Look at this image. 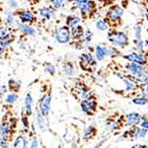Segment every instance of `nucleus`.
<instances>
[{
    "mask_svg": "<svg viewBox=\"0 0 148 148\" xmlns=\"http://www.w3.org/2000/svg\"><path fill=\"white\" fill-rule=\"evenodd\" d=\"M103 19L108 25L109 30H120L121 27L123 26V8L119 4L115 3L109 6Z\"/></svg>",
    "mask_w": 148,
    "mask_h": 148,
    "instance_id": "obj_1",
    "label": "nucleus"
},
{
    "mask_svg": "<svg viewBox=\"0 0 148 148\" xmlns=\"http://www.w3.org/2000/svg\"><path fill=\"white\" fill-rule=\"evenodd\" d=\"M108 40L113 47H116L118 49H124L130 45L127 33L121 30H108Z\"/></svg>",
    "mask_w": 148,
    "mask_h": 148,
    "instance_id": "obj_2",
    "label": "nucleus"
},
{
    "mask_svg": "<svg viewBox=\"0 0 148 148\" xmlns=\"http://www.w3.org/2000/svg\"><path fill=\"white\" fill-rule=\"evenodd\" d=\"M72 93L75 96V99H78L79 101L90 99L91 96L94 95L93 91L90 89V87L82 80H79V81L76 82V84L72 89Z\"/></svg>",
    "mask_w": 148,
    "mask_h": 148,
    "instance_id": "obj_3",
    "label": "nucleus"
},
{
    "mask_svg": "<svg viewBox=\"0 0 148 148\" xmlns=\"http://www.w3.org/2000/svg\"><path fill=\"white\" fill-rule=\"evenodd\" d=\"M120 57L128 62H134L143 67H148V51L145 49L132 52L130 54H122Z\"/></svg>",
    "mask_w": 148,
    "mask_h": 148,
    "instance_id": "obj_4",
    "label": "nucleus"
},
{
    "mask_svg": "<svg viewBox=\"0 0 148 148\" xmlns=\"http://www.w3.org/2000/svg\"><path fill=\"white\" fill-rule=\"evenodd\" d=\"M80 10L83 20H93L99 14V5L93 0H88L86 3L77 6Z\"/></svg>",
    "mask_w": 148,
    "mask_h": 148,
    "instance_id": "obj_5",
    "label": "nucleus"
},
{
    "mask_svg": "<svg viewBox=\"0 0 148 148\" xmlns=\"http://www.w3.org/2000/svg\"><path fill=\"white\" fill-rule=\"evenodd\" d=\"M79 65L84 72L94 73L97 66V60L91 53H83L79 57Z\"/></svg>",
    "mask_w": 148,
    "mask_h": 148,
    "instance_id": "obj_6",
    "label": "nucleus"
},
{
    "mask_svg": "<svg viewBox=\"0 0 148 148\" xmlns=\"http://www.w3.org/2000/svg\"><path fill=\"white\" fill-rule=\"evenodd\" d=\"M106 124L111 131H121L126 127L125 114L114 113L113 115L109 116L106 120Z\"/></svg>",
    "mask_w": 148,
    "mask_h": 148,
    "instance_id": "obj_7",
    "label": "nucleus"
},
{
    "mask_svg": "<svg viewBox=\"0 0 148 148\" xmlns=\"http://www.w3.org/2000/svg\"><path fill=\"white\" fill-rule=\"evenodd\" d=\"M80 107L82 112L86 114L87 116H94L99 109V103H97L96 96L93 95L90 99L80 101Z\"/></svg>",
    "mask_w": 148,
    "mask_h": 148,
    "instance_id": "obj_8",
    "label": "nucleus"
},
{
    "mask_svg": "<svg viewBox=\"0 0 148 148\" xmlns=\"http://www.w3.org/2000/svg\"><path fill=\"white\" fill-rule=\"evenodd\" d=\"M147 130H144V128L140 127L139 125L136 126H132V127H128L125 132H124L122 135H121V140H136V139H141L144 138V137L147 135Z\"/></svg>",
    "mask_w": 148,
    "mask_h": 148,
    "instance_id": "obj_9",
    "label": "nucleus"
},
{
    "mask_svg": "<svg viewBox=\"0 0 148 148\" xmlns=\"http://www.w3.org/2000/svg\"><path fill=\"white\" fill-rule=\"evenodd\" d=\"M51 109V94L46 93L42 96L38 105V112L42 114L44 117H47L50 113Z\"/></svg>",
    "mask_w": 148,
    "mask_h": 148,
    "instance_id": "obj_10",
    "label": "nucleus"
},
{
    "mask_svg": "<svg viewBox=\"0 0 148 148\" xmlns=\"http://www.w3.org/2000/svg\"><path fill=\"white\" fill-rule=\"evenodd\" d=\"M12 132H14V126L12 125V122L4 121L2 123H0V140L10 142L12 136Z\"/></svg>",
    "mask_w": 148,
    "mask_h": 148,
    "instance_id": "obj_11",
    "label": "nucleus"
},
{
    "mask_svg": "<svg viewBox=\"0 0 148 148\" xmlns=\"http://www.w3.org/2000/svg\"><path fill=\"white\" fill-rule=\"evenodd\" d=\"M71 40V29L67 26H62L56 31V40L60 44H66Z\"/></svg>",
    "mask_w": 148,
    "mask_h": 148,
    "instance_id": "obj_12",
    "label": "nucleus"
},
{
    "mask_svg": "<svg viewBox=\"0 0 148 148\" xmlns=\"http://www.w3.org/2000/svg\"><path fill=\"white\" fill-rule=\"evenodd\" d=\"M142 120V115L137 112H132V113L125 114V122L126 127H132V126L139 125Z\"/></svg>",
    "mask_w": 148,
    "mask_h": 148,
    "instance_id": "obj_13",
    "label": "nucleus"
},
{
    "mask_svg": "<svg viewBox=\"0 0 148 148\" xmlns=\"http://www.w3.org/2000/svg\"><path fill=\"white\" fill-rule=\"evenodd\" d=\"M106 56H108V47H106L104 44L97 45L95 47V55H94L95 59L101 61L106 58Z\"/></svg>",
    "mask_w": 148,
    "mask_h": 148,
    "instance_id": "obj_14",
    "label": "nucleus"
},
{
    "mask_svg": "<svg viewBox=\"0 0 148 148\" xmlns=\"http://www.w3.org/2000/svg\"><path fill=\"white\" fill-rule=\"evenodd\" d=\"M32 105H33V99L30 93H27L25 96L24 101V113L25 116L28 117L32 114Z\"/></svg>",
    "mask_w": 148,
    "mask_h": 148,
    "instance_id": "obj_15",
    "label": "nucleus"
},
{
    "mask_svg": "<svg viewBox=\"0 0 148 148\" xmlns=\"http://www.w3.org/2000/svg\"><path fill=\"white\" fill-rule=\"evenodd\" d=\"M96 134H97V130H96V127H95V126H93V125H90V126H88L86 130H85L83 139H84L86 142H87V141H90L96 136Z\"/></svg>",
    "mask_w": 148,
    "mask_h": 148,
    "instance_id": "obj_16",
    "label": "nucleus"
},
{
    "mask_svg": "<svg viewBox=\"0 0 148 148\" xmlns=\"http://www.w3.org/2000/svg\"><path fill=\"white\" fill-rule=\"evenodd\" d=\"M28 140L24 136H17L14 140V148H27Z\"/></svg>",
    "mask_w": 148,
    "mask_h": 148,
    "instance_id": "obj_17",
    "label": "nucleus"
},
{
    "mask_svg": "<svg viewBox=\"0 0 148 148\" xmlns=\"http://www.w3.org/2000/svg\"><path fill=\"white\" fill-rule=\"evenodd\" d=\"M80 19L79 17H77V16L73 15V16H69V17L66 18V26L69 28V29H72V28L76 27V26H78L80 23Z\"/></svg>",
    "mask_w": 148,
    "mask_h": 148,
    "instance_id": "obj_18",
    "label": "nucleus"
},
{
    "mask_svg": "<svg viewBox=\"0 0 148 148\" xmlns=\"http://www.w3.org/2000/svg\"><path fill=\"white\" fill-rule=\"evenodd\" d=\"M36 124L38 126L40 131H45L47 127V121H46V117H44L40 112L36 113Z\"/></svg>",
    "mask_w": 148,
    "mask_h": 148,
    "instance_id": "obj_19",
    "label": "nucleus"
},
{
    "mask_svg": "<svg viewBox=\"0 0 148 148\" xmlns=\"http://www.w3.org/2000/svg\"><path fill=\"white\" fill-rule=\"evenodd\" d=\"M19 17H20V19H21V21L22 22H24V23H26V22H33V21L35 20V18H34V16H33V14L32 12H22L19 15Z\"/></svg>",
    "mask_w": 148,
    "mask_h": 148,
    "instance_id": "obj_20",
    "label": "nucleus"
},
{
    "mask_svg": "<svg viewBox=\"0 0 148 148\" xmlns=\"http://www.w3.org/2000/svg\"><path fill=\"white\" fill-rule=\"evenodd\" d=\"M122 55V53L120 52V50L116 47H113V46H110L108 47V56L111 57L112 60H115L116 57H120Z\"/></svg>",
    "mask_w": 148,
    "mask_h": 148,
    "instance_id": "obj_21",
    "label": "nucleus"
},
{
    "mask_svg": "<svg viewBox=\"0 0 148 148\" xmlns=\"http://www.w3.org/2000/svg\"><path fill=\"white\" fill-rule=\"evenodd\" d=\"M40 15L46 19H51L54 16V10L50 8H44L40 10Z\"/></svg>",
    "mask_w": 148,
    "mask_h": 148,
    "instance_id": "obj_22",
    "label": "nucleus"
},
{
    "mask_svg": "<svg viewBox=\"0 0 148 148\" xmlns=\"http://www.w3.org/2000/svg\"><path fill=\"white\" fill-rule=\"evenodd\" d=\"M18 97H19V96H18L17 92H10V93H8V95L5 96V103L8 105L15 104L16 101H17Z\"/></svg>",
    "mask_w": 148,
    "mask_h": 148,
    "instance_id": "obj_23",
    "label": "nucleus"
},
{
    "mask_svg": "<svg viewBox=\"0 0 148 148\" xmlns=\"http://www.w3.org/2000/svg\"><path fill=\"white\" fill-rule=\"evenodd\" d=\"M20 82L19 81H16V80H10L8 82V87H10V90H14V91H18L19 89H20Z\"/></svg>",
    "mask_w": 148,
    "mask_h": 148,
    "instance_id": "obj_24",
    "label": "nucleus"
},
{
    "mask_svg": "<svg viewBox=\"0 0 148 148\" xmlns=\"http://www.w3.org/2000/svg\"><path fill=\"white\" fill-rule=\"evenodd\" d=\"M96 28L99 30H101V31H105V30H109V27L108 25H107V23L105 22L104 19H99L97 22H96Z\"/></svg>",
    "mask_w": 148,
    "mask_h": 148,
    "instance_id": "obj_25",
    "label": "nucleus"
},
{
    "mask_svg": "<svg viewBox=\"0 0 148 148\" xmlns=\"http://www.w3.org/2000/svg\"><path fill=\"white\" fill-rule=\"evenodd\" d=\"M134 104L139 105V106H144V105L148 104V99L147 97H135V99H132Z\"/></svg>",
    "mask_w": 148,
    "mask_h": 148,
    "instance_id": "obj_26",
    "label": "nucleus"
},
{
    "mask_svg": "<svg viewBox=\"0 0 148 148\" xmlns=\"http://www.w3.org/2000/svg\"><path fill=\"white\" fill-rule=\"evenodd\" d=\"M63 72L66 76H69V77L73 76V75H74V67H73L72 63L65 64V65H64V69H63Z\"/></svg>",
    "mask_w": 148,
    "mask_h": 148,
    "instance_id": "obj_27",
    "label": "nucleus"
},
{
    "mask_svg": "<svg viewBox=\"0 0 148 148\" xmlns=\"http://www.w3.org/2000/svg\"><path fill=\"white\" fill-rule=\"evenodd\" d=\"M12 37H10V35L3 37V38H0V47L2 48V49L3 48H6L12 42Z\"/></svg>",
    "mask_w": 148,
    "mask_h": 148,
    "instance_id": "obj_28",
    "label": "nucleus"
},
{
    "mask_svg": "<svg viewBox=\"0 0 148 148\" xmlns=\"http://www.w3.org/2000/svg\"><path fill=\"white\" fill-rule=\"evenodd\" d=\"M20 29L22 30L23 32H25V33H27V34L32 35V34H34L35 33V30L32 27H30V26H28V25H21Z\"/></svg>",
    "mask_w": 148,
    "mask_h": 148,
    "instance_id": "obj_29",
    "label": "nucleus"
},
{
    "mask_svg": "<svg viewBox=\"0 0 148 148\" xmlns=\"http://www.w3.org/2000/svg\"><path fill=\"white\" fill-rule=\"evenodd\" d=\"M139 126L148 131V115H142V120Z\"/></svg>",
    "mask_w": 148,
    "mask_h": 148,
    "instance_id": "obj_30",
    "label": "nucleus"
},
{
    "mask_svg": "<svg viewBox=\"0 0 148 148\" xmlns=\"http://www.w3.org/2000/svg\"><path fill=\"white\" fill-rule=\"evenodd\" d=\"M45 71L46 72H48L49 74H51V75H54L55 74V72H56V69H55V66L54 65H47V66L45 67Z\"/></svg>",
    "mask_w": 148,
    "mask_h": 148,
    "instance_id": "obj_31",
    "label": "nucleus"
},
{
    "mask_svg": "<svg viewBox=\"0 0 148 148\" xmlns=\"http://www.w3.org/2000/svg\"><path fill=\"white\" fill-rule=\"evenodd\" d=\"M52 4L56 8H62L63 6V0H52Z\"/></svg>",
    "mask_w": 148,
    "mask_h": 148,
    "instance_id": "obj_32",
    "label": "nucleus"
},
{
    "mask_svg": "<svg viewBox=\"0 0 148 148\" xmlns=\"http://www.w3.org/2000/svg\"><path fill=\"white\" fill-rule=\"evenodd\" d=\"M29 148H38V140H37V138H35L34 137V138L32 139Z\"/></svg>",
    "mask_w": 148,
    "mask_h": 148,
    "instance_id": "obj_33",
    "label": "nucleus"
},
{
    "mask_svg": "<svg viewBox=\"0 0 148 148\" xmlns=\"http://www.w3.org/2000/svg\"><path fill=\"white\" fill-rule=\"evenodd\" d=\"M10 146V142L4 140H0V148H8Z\"/></svg>",
    "mask_w": 148,
    "mask_h": 148,
    "instance_id": "obj_34",
    "label": "nucleus"
},
{
    "mask_svg": "<svg viewBox=\"0 0 148 148\" xmlns=\"http://www.w3.org/2000/svg\"><path fill=\"white\" fill-rule=\"evenodd\" d=\"M5 36H8V32L6 31V29H1L0 30V38H3Z\"/></svg>",
    "mask_w": 148,
    "mask_h": 148,
    "instance_id": "obj_35",
    "label": "nucleus"
},
{
    "mask_svg": "<svg viewBox=\"0 0 148 148\" xmlns=\"http://www.w3.org/2000/svg\"><path fill=\"white\" fill-rule=\"evenodd\" d=\"M12 22H14V17H12V15H8V18H6V23L8 24H12Z\"/></svg>",
    "mask_w": 148,
    "mask_h": 148,
    "instance_id": "obj_36",
    "label": "nucleus"
},
{
    "mask_svg": "<svg viewBox=\"0 0 148 148\" xmlns=\"http://www.w3.org/2000/svg\"><path fill=\"white\" fill-rule=\"evenodd\" d=\"M88 0H75V2H76L77 6H79V5L83 4V3H86Z\"/></svg>",
    "mask_w": 148,
    "mask_h": 148,
    "instance_id": "obj_37",
    "label": "nucleus"
},
{
    "mask_svg": "<svg viewBox=\"0 0 148 148\" xmlns=\"http://www.w3.org/2000/svg\"><path fill=\"white\" fill-rule=\"evenodd\" d=\"M10 4H12V8H15V6H16V2H15V1H10Z\"/></svg>",
    "mask_w": 148,
    "mask_h": 148,
    "instance_id": "obj_38",
    "label": "nucleus"
},
{
    "mask_svg": "<svg viewBox=\"0 0 148 148\" xmlns=\"http://www.w3.org/2000/svg\"><path fill=\"white\" fill-rule=\"evenodd\" d=\"M72 148H78V144H77V143H75V144H73V146H72Z\"/></svg>",
    "mask_w": 148,
    "mask_h": 148,
    "instance_id": "obj_39",
    "label": "nucleus"
},
{
    "mask_svg": "<svg viewBox=\"0 0 148 148\" xmlns=\"http://www.w3.org/2000/svg\"><path fill=\"white\" fill-rule=\"evenodd\" d=\"M2 53H3V49L1 47H0V56H1V55H2Z\"/></svg>",
    "mask_w": 148,
    "mask_h": 148,
    "instance_id": "obj_40",
    "label": "nucleus"
},
{
    "mask_svg": "<svg viewBox=\"0 0 148 148\" xmlns=\"http://www.w3.org/2000/svg\"><path fill=\"white\" fill-rule=\"evenodd\" d=\"M99 145H96V146H95V147H94V148H99Z\"/></svg>",
    "mask_w": 148,
    "mask_h": 148,
    "instance_id": "obj_41",
    "label": "nucleus"
},
{
    "mask_svg": "<svg viewBox=\"0 0 148 148\" xmlns=\"http://www.w3.org/2000/svg\"><path fill=\"white\" fill-rule=\"evenodd\" d=\"M66 1H74V0H66Z\"/></svg>",
    "mask_w": 148,
    "mask_h": 148,
    "instance_id": "obj_42",
    "label": "nucleus"
},
{
    "mask_svg": "<svg viewBox=\"0 0 148 148\" xmlns=\"http://www.w3.org/2000/svg\"><path fill=\"white\" fill-rule=\"evenodd\" d=\"M0 88H1V87H0Z\"/></svg>",
    "mask_w": 148,
    "mask_h": 148,
    "instance_id": "obj_43",
    "label": "nucleus"
}]
</instances>
